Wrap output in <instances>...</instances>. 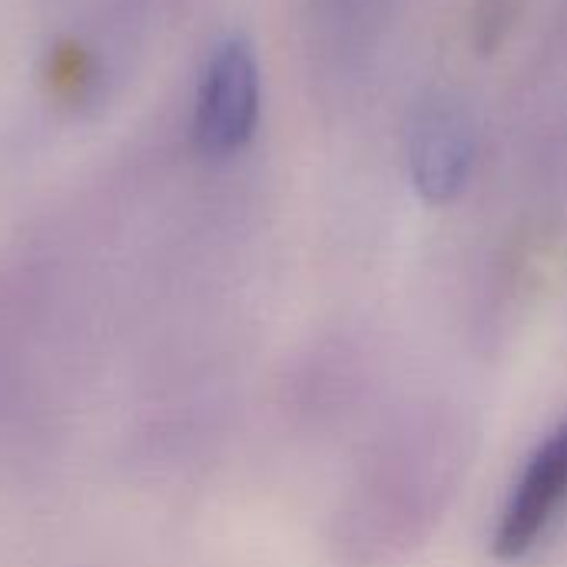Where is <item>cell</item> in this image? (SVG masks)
I'll use <instances>...</instances> for the list:
<instances>
[{"mask_svg":"<svg viewBox=\"0 0 567 567\" xmlns=\"http://www.w3.org/2000/svg\"><path fill=\"white\" fill-rule=\"evenodd\" d=\"M259 120V70L243 37L223 40L203 73L193 136L203 156L223 159L239 153Z\"/></svg>","mask_w":567,"mask_h":567,"instance_id":"6da1fadb","label":"cell"},{"mask_svg":"<svg viewBox=\"0 0 567 567\" xmlns=\"http://www.w3.org/2000/svg\"><path fill=\"white\" fill-rule=\"evenodd\" d=\"M475 136L468 116L452 103H429L409 136L412 183L425 203H452L472 173Z\"/></svg>","mask_w":567,"mask_h":567,"instance_id":"3957f363","label":"cell"},{"mask_svg":"<svg viewBox=\"0 0 567 567\" xmlns=\"http://www.w3.org/2000/svg\"><path fill=\"white\" fill-rule=\"evenodd\" d=\"M567 498V422H561L548 442L525 465L495 532V555L502 561L525 558Z\"/></svg>","mask_w":567,"mask_h":567,"instance_id":"7a4b0ae2","label":"cell"}]
</instances>
